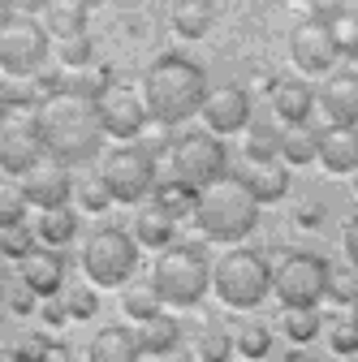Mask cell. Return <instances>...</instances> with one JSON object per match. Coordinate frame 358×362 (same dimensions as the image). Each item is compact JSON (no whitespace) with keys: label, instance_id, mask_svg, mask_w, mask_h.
<instances>
[{"label":"cell","instance_id":"6da1fadb","mask_svg":"<svg viewBox=\"0 0 358 362\" xmlns=\"http://www.w3.org/2000/svg\"><path fill=\"white\" fill-rule=\"evenodd\" d=\"M30 121H35V139H39L43 156H52L61 164H86L104 147V125H100L96 100L78 95L69 86L43 95L35 104Z\"/></svg>","mask_w":358,"mask_h":362},{"label":"cell","instance_id":"7a4b0ae2","mask_svg":"<svg viewBox=\"0 0 358 362\" xmlns=\"http://www.w3.org/2000/svg\"><path fill=\"white\" fill-rule=\"evenodd\" d=\"M143 100H147L151 121H164V125L190 121L195 112H203L207 78H203V69H199L190 57L164 52V57H156V61L147 65V74H143Z\"/></svg>","mask_w":358,"mask_h":362},{"label":"cell","instance_id":"3957f363","mask_svg":"<svg viewBox=\"0 0 358 362\" xmlns=\"http://www.w3.org/2000/svg\"><path fill=\"white\" fill-rule=\"evenodd\" d=\"M195 220L207 242H242L259 224V199L246 190V181L225 173L220 181L199 190L195 199Z\"/></svg>","mask_w":358,"mask_h":362},{"label":"cell","instance_id":"277c9868","mask_svg":"<svg viewBox=\"0 0 358 362\" xmlns=\"http://www.w3.org/2000/svg\"><path fill=\"white\" fill-rule=\"evenodd\" d=\"M207 285H212V263H207L203 246L173 242L168 250H160V259L151 267V289L164 306H199Z\"/></svg>","mask_w":358,"mask_h":362},{"label":"cell","instance_id":"5b68a950","mask_svg":"<svg viewBox=\"0 0 358 362\" xmlns=\"http://www.w3.org/2000/svg\"><path fill=\"white\" fill-rule=\"evenodd\" d=\"M212 289H216V298L225 306L250 310V306H259L267 293H272V267H267V259L259 250H246V246L229 250L212 267Z\"/></svg>","mask_w":358,"mask_h":362},{"label":"cell","instance_id":"8992f818","mask_svg":"<svg viewBox=\"0 0 358 362\" xmlns=\"http://www.w3.org/2000/svg\"><path fill=\"white\" fill-rule=\"evenodd\" d=\"M82 272L91 276L96 289H121L129 285V276L139 272V242H134L125 229L108 224V229H96L82 246Z\"/></svg>","mask_w":358,"mask_h":362},{"label":"cell","instance_id":"52a82bcc","mask_svg":"<svg viewBox=\"0 0 358 362\" xmlns=\"http://www.w3.org/2000/svg\"><path fill=\"white\" fill-rule=\"evenodd\" d=\"M100 181L108 186L112 203H143L156 190V156L139 143H121L104 156Z\"/></svg>","mask_w":358,"mask_h":362},{"label":"cell","instance_id":"ba28073f","mask_svg":"<svg viewBox=\"0 0 358 362\" xmlns=\"http://www.w3.org/2000/svg\"><path fill=\"white\" fill-rule=\"evenodd\" d=\"M52 39L35 18H9L0 26V74L5 78H39L48 65Z\"/></svg>","mask_w":358,"mask_h":362},{"label":"cell","instance_id":"9c48e42d","mask_svg":"<svg viewBox=\"0 0 358 362\" xmlns=\"http://www.w3.org/2000/svg\"><path fill=\"white\" fill-rule=\"evenodd\" d=\"M168 160H173V181H182V186H190V190H203V186H212V181H220L225 177V164H229L225 143H220L216 134H207V129L182 134V139L173 143Z\"/></svg>","mask_w":358,"mask_h":362},{"label":"cell","instance_id":"30bf717a","mask_svg":"<svg viewBox=\"0 0 358 362\" xmlns=\"http://www.w3.org/2000/svg\"><path fill=\"white\" fill-rule=\"evenodd\" d=\"M96 112H100V125L112 139H139L147 129L151 112H147V100H143V86L129 82V78H108L96 95Z\"/></svg>","mask_w":358,"mask_h":362},{"label":"cell","instance_id":"8fae6325","mask_svg":"<svg viewBox=\"0 0 358 362\" xmlns=\"http://www.w3.org/2000/svg\"><path fill=\"white\" fill-rule=\"evenodd\" d=\"M328 263L320 255H311V250H294L281 259V267L272 272V289L281 298V306H311L316 310L320 298L328 293Z\"/></svg>","mask_w":358,"mask_h":362},{"label":"cell","instance_id":"7c38bea8","mask_svg":"<svg viewBox=\"0 0 358 362\" xmlns=\"http://www.w3.org/2000/svg\"><path fill=\"white\" fill-rule=\"evenodd\" d=\"M289 57L302 74H333L337 65V43H333V30L324 18H302L294 30H289Z\"/></svg>","mask_w":358,"mask_h":362},{"label":"cell","instance_id":"4fadbf2b","mask_svg":"<svg viewBox=\"0 0 358 362\" xmlns=\"http://www.w3.org/2000/svg\"><path fill=\"white\" fill-rule=\"evenodd\" d=\"M22 194H26V203H35L39 211H52V207H65L69 203V190H74V177H69V168L61 164V160H52V156H43L22 181Z\"/></svg>","mask_w":358,"mask_h":362},{"label":"cell","instance_id":"5bb4252c","mask_svg":"<svg viewBox=\"0 0 358 362\" xmlns=\"http://www.w3.org/2000/svg\"><path fill=\"white\" fill-rule=\"evenodd\" d=\"M43 160V147L35 139V121L30 117H9L0 121V168H9L18 181Z\"/></svg>","mask_w":358,"mask_h":362},{"label":"cell","instance_id":"9a60e30c","mask_svg":"<svg viewBox=\"0 0 358 362\" xmlns=\"http://www.w3.org/2000/svg\"><path fill=\"white\" fill-rule=\"evenodd\" d=\"M203 121L212 134H238L250 125V90L246 86H216L203 100Z\"/></svg>","mask_w":358,"mask_h":362},{"label":"cell","instance_id":"2e32d148","mask_svg":"<svg viewBox=\"0 0 358 362\" xmlns=\"http://www.w3.org/2000/svg\"><path fill=\"white\" fill-rule=\"evenodd\" d=\"M316 104L324 108L328 125H358V69L324 74V86L316 90Z\"/></svg>","mask_w":358,"mask_h":362},{"label":"cell","instance_id":"e0dca14e","mask_svg":"<svg viewBox=\"0 0 358 362\" xmlns=\"http://www.w3.org/2000/svg\"><path fill=\"white\" fill-rule=\"evenodd\" d=\"M22 285L35 298H52L65 285V255L61 250H48V246H35L22 259Z\"/></svg>","mask_w":358,"mask_h":362},{"label":"cell","instance_id":"ac0fdd59","mask_svg":"<svg viewBox=\"0 0 358 362\" xmlns=\"http://www.w3.org/2000/svg\"><path fill=\"white\" fill-rule=\"evenodd\" d=\"M272 112L285 125H306V117L316 112V90L302 78H277L272 82Z\"/></svg>","mask_w":358,"mask_h":362},{"label":"cell","instance_id":"d6986e66","mask_svg":"<svg viewBox=\"0 0 358 362\" xmlns=\"http://www.w3.org/2000/svg\"><path fill=\"white\" fill-rule=\"evenodd\" d=\"M328 173H354L358 168V129L354 125H328L320 129V156Z\"/></svg>","mask_w":358,"mask_h":362},{"label":"cell","instance_id":"ffe728a7","mask_svg":"<svg viewBox=\"0 0 358 362\" xmlns=\"http://www.w3.org/2000/svg\"><path fill=\"white\" fill-rule=\"evenodd\" d=\"M143 349H139V337H134L129 328H100L91 337V345H86V362H139Z\"/></svg>","mask_w":358,"mask_h":362},{"label":"cell","instance_id":"44dd1931","mask_svg":"<svg viewBox=\"0 0 358 362\" xmlns=\"http://www.w3.org/2000/svg\"><path fill=\"white\" fill-rule=\"evenodd\" d=\"M129 238L139 242V250H143V246H147V250H168L173 238H177V220L164 216L156 203H147V207H139V216H134V233H129Z\"/></svg>","mask_w":358,"mask_h":362},{"label":"cell","instance_id":"7402d4cb","mask_svg":"<svg viewBox=\"0 0 358 362\" xmlns=\"http://www.w3.org/2000/svg\"><path fill=\"white\" fill-rule=\"evenodd\" d=\"M242 181H246V190L259 199V207L263 203H277V199H285V190H289V168L281 164V160H267V164H250L246 173H238Z\"/></svg>","mask_w":358,"mask_h":362},{"label":"cell","instance_id":"603a6c76","mask_svg":"<svg viewBox=\"0 0 358 362\" xmlns=\"http://www.w3.org/2000/svg\"><path fill=\"white\" fill-rule=\"evenodd\" d=\"M139 349L143 354H156V358H164V354H173V349H182V324L173 320V315H151L147 324H139Z\"/></svg>","mask_w":358,"mask_h":362},{"label":"cell","instance_id":"cb8c5ba5","mask_svg":"<svg viewBox=\"0 0 358 362\" xmlns=\"http://www.w3.org/2000/svg\"><path fill=\"white\" fill-rule=\"evenodd\" d=\"M43 30H48V39L57 35L61 43L65 39H82L86 35V9L78 5V0H52V5L43 9Z\"/></svg>","mask_w":358,"mask_h":362},{"label":"cell","instance_id":"d4e9b609","mask_svg":"<svg viewBox=\"0 0 358 362\" xmlns=\"http://www.w3.org/2000/svg\"><path fill=\"white\" fill-rule=\"evenodd\" d=\"M168 18H173V30L182 39H203L212 30V22H216L212 0H177Z\"/></svg>","mask_w":358,"mask_h":362},{"label":"cell","instance_id":"484cf974","mask_svg":"<svg viewBox=\"0 0 358 362\" xmlns=\"http://www.w3.org/2000/svg\"><path fill=\"white\" fill-rule=\"evenodd\" d=\"M74 233H78V211L69 203L65 207H52V211H39V238H43V246H48V250L69 246Z\"/></svg>","mask_w":358,"mask_h":362},{"label":"cell","instance_id":"4316f807","mask_svg":"<svg viewBox=\"0 0 358 362\" xmlns=\"http://www.w3.org/2000/svg\"><path fill=\"white\" fill-rule=\"evenodd\" d=\"M320 156V129H311V125H289L281 129V164H311Z\"/></svg>","mask_w":358,"mask_h":362},{"label":"cell","instance_id":"83f0119b","mask_svg":"<svg viewBox=\"0 0 358 362\" xmlns=\"http://www.w3.org/2000/svg\"><path fill=\"white\" fill-rule=\"evenodd\" d=\"M195 199H199V190L182 186V181H156V190H151V203H156L164 216H173V220L190 216V211H195Z\"/></svg>","mask_w":358,"mask_h":362},{"label":"cell","instance_id":"f1b7e54d","mask_svg":"<svg viewBox=\"0 0 358 362\" xmlns=\"http://www.w3.org/2000/svg\"><path fill=\"white\" fill-rule=\"evenodd\" d=\"M281 332L294 345H311V341L320 337V310H311V306H285L281 310Z\"/></svg>","mask_w":358,"mask_h":362},{"label":"cell","instance_id":"f546056e","mask_svg":"<svg viewBox=\"0 0 358 362\" xmlns=\"http://www.w3.org/2000/svg\"><path fill=\"white\" fill-rule=\"evenodd\" d=\"M195 354H199V362H229L233 358V337L220 324H203L199 341H195Z\"/></svg>","mask_w":358,"mask_h":362},{"label":"cell","instance_id":"4dcf8cb0","mask_svg":"<svg viewBox=\"0 0 358 362\" xmlns=\"http://www.w3.org/2000/svg\"><path fill=\"white\" fill-rule=\"evenodd\" d=\"M328 30H333V43H337V57L358 61V13H354V9L333 13V18H328Z\"/></svg>","mask_w":358,"mask_h":362},{"label":"cell","instance_id":"1f68e13d","mask_svg":"<svg viewBox=\"0 0 358 362\" xmlns=\"http://www.w3.org/2000/svg\"><path fill=\"white\" fill-rule=\"evenodd\" d=\"M246 160L250 164L281 160V134L272 125H250V134H246Z\"/></svg>","mask_w":358,"mask_h":362},{"label":"cell","instance_id":"d6a6232c","mask_svg":"<svg viewBox=\"0 0 358 362\" xmlns=\"http://www.w3.org/2000/svg\"><path fill=\"white\" fill-rule=\"evenodd\" d=\"M26 216V194L18 181H0V233L5 229H18Z\"/></svg>","mask_w":358,"mask_h":362},{"label":"cell","instance_id":"836d02e7","mask_svg":"<svg viewBox=\"0 0 358 362\" xmlns=\"http://www.w3.org/2000/svg\"><path fill=\"white\" fill-rule=\"evenodd\" d=\"M160 298H156V289L151 285H139V289H125V298H121V310L129 315V320H139V324H147L151 315H160Z\"/></svg>","mask_w":358,"mask_h":362},{"label":"cell","instance_id":"e575fe53","mask_svg":"<svg viewBox=\"0 0 358 362\" xmlns=\"http://www.w3.org/2000/svg\"><path fill=\"white\" fill-rule=\"evenodd\" d=\"M233 349H242V358H267V349H272V332H267L263 324H242L238 337H233Z\"/></svg>","mask_w":358,"mask_h":362},{"label":"cell","instance_id":"d590c367","mask_svg":"<svg viewBox=\"0 0 358 362\" xmlns=\"http://www.w3.org/2000/svg\"><path fill=\"white\" fill-rule=\"evenodd\" d=\"M65 315L69 320H91V315L100 310V298H96V285L86 289V285H69V293H65Z\"/></svg>","mask_w":358,"mask_h":362},{"label":"cell","instance_id":"8d00e7d4","mask_svg":"<svg viewBox=\"0 0 358 362\" xmlns=\"http://www.w3.org/2000/svg\"><path fill=\"white\" fill-rule=\"evenodd\" d=\"M74 190H78V203H82L86 211H108V207H112V194H108V186L100 181V173L86 177V181H78Z\"/></svg>","mask_w":358,"mask_h":362},{"label":"cell","instance_id":"74e56055","mask_svg":"<svg viewBox=\"0 0 358 362\" xmlns=\"http://www.w3.org/2000/svg\"><path fill=\"white\" fill-rule=\"evenodd\" d=\"M91 57H96V48H91V39H65L61 43V65H65V74H82L86 65H91Z\"/></svg>","mask_w":358,"mask_h":362},{"label":"cell","instance_id":"f35d334b","mask_svg":"<svg viewBox=\"0 0 358 362\" xmlns=\"http://www.w3.org/2000/svg\"><path fill=\"white\" fill-rule=\"evenodd\" d=\"M35 250V233L30 229H22V224H18V229H5V233H0V255H9V259H26Z\"/></svg>","mask_w":358,"mask_h":362},{"label":"cell","instance_id":"ab89813d","mask_svg":"<svg viewBox=\"0 0 358 362\" xmlns=\"http://www.w3.org/2000/svg\"><path fill=\"white\" fill-rule=\"evenodd\" d=\"M48 341H52V337H43V332H30V337H22V345H18V358H22V362H43V354H48Z\"/></svg>","mask_w":358,"mask_h":362},{"label":"cell","instance_id":"60d3db41","mask_svg":"<svg viewBox=\"0 0 358 362\" xmlns=\"http://www.w3.org/2000/svg\"><path fill=\"white\" fill-rule=\"evenodd\" d=\"M328 293H333L341 306H350L354 293H358V281H354V276H328Z\"/></svg>","mask_w":358,"mask_h":362},{"label":"cell","instance_id":"b9f144b4","mask_svg":"<svg viewBox=\"0 0 358 362\" xmlns=\"http://www.w3.org/2000/svg\"><path fill=\"white\" fill-rule=\"evenodd\" d=\"M333 354H358V332L354 328H337L333 332Z\"/></svg>","mask_w":358,"mask_h":362},{"label":"cell","instance_id":"7bdbcfd3","mask_svg":"<svg viewBox=\"0 0 358 362\" xmlns=\"http://www.w3.org/2000/svg\"><path fill=\"white\" fill-rule=\"evenodd\" d=\"M43 362H74L69 341H48V354H43Z\"/></svg>","mask_w":358,"mask_h":362},{"label":"cell","instance_id":"ee69618b","mask_svg":"<svg viewBox=\"0 0 358 362\" xmlns=\"http://www.w3.org/2000/svg\"><path fill=\"white\" fill-rule=\"evenodd\" d=\"M345 255H350V263L358 267V216L345 224Z\"/></svg>","mask_w":358,"mask_h":362},{"label":"cell","instance_id":"f6af8a7d","mask_svg":"<svg viewBox=\"0 0 358 362\" xmlns=\"http://www.w3.org/2000/svg\"><path fill=\"white\" fill-rule=\"evenodd\" d=\"M9 306H13V310H18V315H30V310H35V293H30V289H26V285H22V289H18V293H13V298H9Z\"/></svg>","mask_w":358,"mask_h":362},{"label":"cell","instance_id":"bcb514c9","mask_svg":"<svg viewBox=\"0 0 358 362\" xmlns=\"http://www.w3.org/2000/svg\"><path fill=\"white\" fill-rule=\"evenodd\" d=\"M43 320H48V324H65L69 315H65V306H61V302H48V306H43Z\"/></svg>","mask_w":358,"mask_h":362},{"label":"cell","instance_id":"7dc6e473","mask_svg":"<svg viewBox=\"0 0 358 362\" xmlns=\"http://www.w3.org/2000/svg\"><path fill=\"white\" fill-rule=\"evenodd\" d=\"M52 0H13V9H26V13H35V9H48Z\"/></svg>","mask_w":358,"mask_h":362},{"label":"cell","instance_id":"c3c4849f","mask_svg":"<svg viewBox=\"0 0 358 362\" xmlns=\"http://www.w3.org/2000/svg\"><path fill=\"white\" fill-rule=\"evenodd\" d=\"M13 18V0H0V26H5Z\"/></svg>","mask_w":358,"mask_h":362},{"label":"cell","instance_id":"681fc988","mask_svg":"<svg viewBox=\"0 0 358 362\" xmlns=\"http://www.w3.org/2000/svg\"><path fill=\"white\" fill-rule=\"evenodd\" d=\"M160 362H190V354H186V349H173V354H164Z\"/></svg>","mask_w":358,"mask_h":362},{"label":"cell","instance_id":"f907efd6","mask_svg":"<svg viewBox=\"0 0 358 362\" xmlns=\"http://www.w3.org/2000/svg\"><path fill=\"white\" fill-rule=\"evenodd\" d=\"M350 328L358 332V293H354V302H350Z\"/></svg>","mask_w":358,"mask_h":362},{"label":"cell","instance_id":"816d5d0a","mask_svg":"<svg viewBox=\"0 0 358 362\" xmlns=\"http://www.w3.org/2000/svg\"><path fill=\"white\" fill-rule=\"evenodd\" d=\"M0 362H22V358H18V349H0Z\"/></svg>","mask_w":358,"mask_h":362},{"label":"cell","instance_id":"f5cc1de1","mask_svg":"<svg viewBox=\"0 0 358 362\" xmlns=\"http://www.w3.org/2000/svg\"><path fill=\"white\" fill-rule=\"evenodd\" d=\"M78 5H82V9H91V5H104V0H78Z\"/></svg>","mask_w":358,"mask_h":362},{"label":"cell","instance_id":"db71d44e","mask_svg":"<svg viewBox=\"0 0 358 362\" xmlns=\"http://www.w3.org/2000/svg\"><path fill=\"white\" fill-rule=\"evenodd\" d=\"M354 186H358V168H354Z\"/></svg>","mask_w":358,"mask_h":362},{"label":"cell","instance_id":"11a10c76","mask_svg":"<svg viewBox=\"0 0 358 362\" xmlns=\"http://www.w3.org/2000/svg\"><path fill=\"white\" fill-rule=\"evenodd\" d=\"M354 9H358V0H354Z\"/></svg>","mask_w":358,"mask_h":362}]
</instances>
